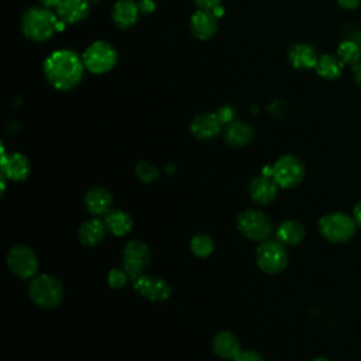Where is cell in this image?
<instances>
[{
    "label": "cell",
    "instance_id": "6da1fadb",
    "mask_svg": "<svg viewBox=\"0 0 361 361\" xmlns=\"http://www.w3.org/2000/svg\"><path fill=\"white\" fill-rule=\"evenodd\" d=\"M85 69L82 58L71 49L55 51L44 62L45 78L58 90L75 87L82 80Z\"/></svg>",
    "mask_w": 361,
    "mask_h": 361
},
{
    "label": "cell",
    "instance_id": "7a4b0ae2",
    "mask_svg": "<svg viewBox=\"0 0 361 361\" xmlns=\"http://www.w3.org/2000/svg\"><path fill=\"white\" fill-rule=\"evenodd\" d=\"M62 21L47 7H32L27 10L21 18V28L25 37L32 41L42 42L49 39L55 31L61 30Z\"/></svg>",
    "mask_w": 361,
    "mask_h": 361
},
{
    "label": "cell",
    "instance_id": "3957f363",
    "mask_svg": "<svg viewBox=\"0 0 361 361\" xmlns=\"http://www.w3.org/2000/svg\"><path fill=\"white\" fill-rule=\"evenodd\" d=\"M30 298L39 307H56L63 299L62 283L52 275H38L30 283Z\"/></svg>",
    "mask_w": 361,
    "mask_h": 361
},
{
    "label": "cell",
    "instance_id": "277c9868",
    "mask_svg": "<svg viewBox=\"0 0 361 361\" xmlns=\"http://www.w3.org/2000/svg\"><path fill=\"white\" fill-rule=\"evenodd\" d=\"M319 231L330 243H345L355 234V220L341 212L329 213L319 219Z\"/></svg>",
    "mask_w": 361,
    "mask_h": 361
},
{
    "label": "cell",
    "instance_id": "5b68a950",
    "mask_svg": "<svg viewBox=\"0 0 361 361\" xmlns=\"http://www.w3.org/2000/svg\"><path fill=\"white\" fill-rule=\"evenodd\" d=\"M82 61L85 68L92 73H106L114 68L117 62V51L106 41H96L85 49Z\"/></svg>",
    "mask_w": 361,
    "mask_h": 361
},
{
    "label": "cell",
    "instance_id": "8992f818",
    "mask_svg": "<svg viewBox=\"0 0 361 361\" xmlns=\"http://www.w3.org/2000/svg\"><path fill=\"white\" fill-rule=\"evenodd\" d=\"M240 233L252 241H265L271 235L272 224L268 216L255 209H247L237 217Z\"/></svg>",
    "mask_w": 361,
    "mask_h": 361
},
{
    "label": "cell",
    "instance_id": "52a82bcc",
    "mask_svg": "<svg viewBox=\"0 0 361 361\" xmlns=\"http://www.w3.org/2000/svg\"><path fill=\"white\" fill-rule=\"evenodd\" d=\"M257 264L267 274H278L288 265V252L281 241L265 240L257 248Z\"/></svg>",
    "mask_w": 361,
    "mask_h": 361
},
{
    "label": "cell",
    "instance_id": "ba28073f",
    "mask_svg": "<svg viewBox=\"0 0 361 361\" xmlns=\"http://www.w3.org/2000/svg\"><path fill=\"white\" fill-rule=\"evenodd\" d=\"M271 176L281 188H295L302 182L305 176V165L299 158L293 155H282L272 165Z\"/></svg>",
    "mask_w": 361,
    "mask_h": 361
},
{
    "label": "cell",
    "instance_id": "9c48e42d",
    "mask_svg": "<svg viewBox=\"0 0 361 361\" xmlns=\"http://www.w3.org/2000/svg\"><path fill=\"white\" fill-rule=\"evenodd\" d=\"M8 269L18 278L27 279L37 274L38 258L35 252L23 244L14 245L7 254Z\"/></svg>",
    "mask_w": 361,
    "mask_h": 361
},
{
    "label": "cell",
    "instance_id": "30bf717a",
    "mask_svg": "<svg viewBox=\"0 0 361 361\" xmlns=\"http://www.w3.org/2000/svg\"><path fill=\"white\" fill-rule=\"evenodd\" d=\"M123 268L131 279H137L142 275L149 262V248L140 240H133L126 244L123 250Z\"/></svg>",
    "mask_w": 361,
    "mask_h": 361
},
{
    "label": "cell",
    "instance_id": "8fae6325",
    "mask_svg": "<svg viewBox=\"0 0 361 361\" xmlns=\"http://www.w3.org/2000/svg\"><path fill=\"white\" fill-rule=\"evenodd\" d=\"M134 289L140 296L151 302H164L171 295L169 283L165 279L152 275H141L137 278Z\"/></svg>",
    "mask_w": 361,
    "mask_h": 361
},
{
    "label": "cell",
    "instance_id": "7c38bea8",
    "mask_svg": "<svg viewBox=\"0 0 361 361\" xmlns=\"http://www.w3.org/2000/svg\"><path fill=\"white\" fill-rule=\"evenodd\" d=\"M221 121L217 113H202L192 120L190 131L197 140H210L220 134Z\"/></svg>",
    "mask_w": 361,
    "mask_h": 361
},
{
    "label": "cell",
    "instance_id": "4fadbf2b",
    "mask_svg": "<svg viewBox=\"0 0 361 361\" xmlns=\"http://www.w3.org/2000/svg\"><path fill=\"white\" fill-rule=\"evenodd\" d=\"M190 30L197 39H210L217 32V17L209 10L199 8L190 17Z\"/></svg>",
    "mask_w": 361,
    "mask_h": 361
},
{
    "label": "cell",
    "instance_id": "5bb4252c",
    "mask_svg": "<svg viewBox=\"0 0 361 361\" xmlns=\"http://www.w3.org/2000/svg\"><path fill=\"white\" fill-rule=\"evenodd\" d=\"M89 0H62L56 7L58 18L65 24H76L87 17Z\"/></svg>",
    "mask_w": 361,
    "mask_h": 361
},
{
    "label": "cell",
    "instance_id": "9a60e30c",
    "mask_svg": "<svg viewBox=\"0 0 361 361\" xmlns=\"http://www.w3.org/2000/svg\"><path fill=\"white\" fill-rule=\"evenodd\" d=\"M86 209L96 214H107L113 206V195L103 186H94L85 193Z\"/></svg>",
    "mask_w": 361,
    "mask_h": 361
},
{
    "label": "cell",
    "instance_id": "2e32d148",
    "mask_svg": "<svg viewBox=\"0 0 361 361\" xmlns=\"http://www.w3.org/2000/svg\"><path fill=\"white\" fill-rule=\"evenodd\" d=\"M138 16H140L138 3L133 0H117L111 10L113 23L123 30L134 25L138 20Z\"/></svg>",
    "mask_w": 361,
    "mask_h": 361
},
{
    "label": "cell",
    "instance_id": "e0dca14e",
    "mask_svg": "<svg viewBox=\"0 0 361 361\" xmlns=\"http://www.w3.org/2000/svg\"><path fill=\"white\" fill-rule=\"evenodd\" d=\"M278 193V185L276 182L267 175H261L252 179L250 183V195L252 200L261 204L271 203Z\"/></svg>",
    "mask_w": 361,
    "mask_h": 361
},
{
    "label": "cell",
    "instance_id": "ac0fdd59",
    "mask_svg": "<svg viewBox=\"0 0 361 361\" xmlns=\"http://www.w3.org/2000/svg\"><path fill=\"white\" fill-rule=\"evenodd\" d=\"M31 172L30 161L23 154H11L3 158V175L11 180H24Z\"/></svg>",
    "mask_w": 361,
    "mask_h": 361
},
{
    "label": "cell",
    "instance_id": "d6986e66",
    "mask_svg": "<svg viewBox=\"0 0 361 361\" xmlns=\"http://www.w3.org/2000/svg\"><path fill=\"white\" fill-rule=\"evenodd\" d=\"M289 62L295 69H312L316 68L317 55L312 45L309 44H295L288 54Z\"/></svg>",
    "mask_w": 361,
    "mask_h": 361
},
{
    "label": "cell",
    "instance_id": "ffe728a7",
    "mask_svg": "<svg viewBox=\"0 0 361 361\" xmlns=\"http://www.w3.org/2000/svg\"><path fill=\"white\" fill-rule=\"evenodd\" d=\"M254 138V128L244 121H231L224 130V140L231 147H245Z\"/></svg>",
    "mask_w": 361,
    "mask_h": 361
},
{
    "label": "cell",
    "instance_id": "44dd1931",
    "mask_svg": "<svg viewBox=\"0 0 361 361\" xmlns=\"http://www.w3.org/2000/svg\"><path fill=\"white\" fill-rule=\"evenodd\" d=\"M212 348L220 358H234L240 353V340L231 331H219L212 340Z\"/></svg>",
    "mask_w": 361,
    "mask_h": 361
},
{
    "label": "cell",
    "instance_id": "7402d4cb",
    "mask_svg": "<svg viewBox=\"0 0 361 361\" xmlns=\"http://www.w3.org/2000/svg\"><path fill=\"white\" fill-rule=\"evenodd\" d=\"M104 234H106V226L103 221L97 219L86 220L85 223H82L78 231V237L80 243L87 247H94L100 244L104 238Z\"/></svg>",
    "mask_w": 361,
    "mask_h": 361
},
{
    "label": "cell",
    "instance_id": "603a6c76",
    "mask_svg": "<svg viewBox=\"0 0 361 361\" xmlns=\"http://www.w3.org/2000/svg\"><path fill=\"white\" fill-rule=\"evenodd\" d=\"M103 223L106 226V230L117 237L126 235L133 227V220H131L130 214L127 212L118 210V209H111L106 214Z\"/></svg>",
    "mask_w": 361,
    "mask_h": 361
},
{
    "label": "cell",
    "instance_id": "cb8c5ba5",
    "mask_svg": "<svg viewBox=\"0 0 361 361\" xmlns=\"http://www.w3.org/2000/svg\"><path fill=\"white\" fill-rule=\"evenodd\" d=\"M306 234L305 226L295 219L285 220L283 223L279 224L276 230V237L278 241H281L285 245H296L299 244Z\"/></svg>",
    "mask_w": 361,
    "mask_h": 361
},
{
    "label": "cell",
    "instance_id": "d4e9b609",
    "mask_svg": "<svg viewBox=\"0 0 361 361\" xmlns=\"http://www.w3.org/2000/svg\"><path fill=\"white\" fill-rule=\"evenodd\" d=\"M343 63L338 56L326 54L319 56L314 69L324 79H337L343 72Z\"/></svg>",
    "mask_w": 361,
    "mask_h": 361
},
{
    "label": "cell",
    "instance_id": "484cf974",
    "mask_svg": "<svg viewBox=\"0 0 361 361\" xmlns=\"http://www.w3.org/2000/svg\"><path fill=\"white\" fill-rule=\"evenodd\" d=\"M190 250L199 258H207L214 251V240L204 233L195 235L190 240Z\"/></svg>",
    "mask_w": 361,
    "mask_h": 361
},
{
    "label": "cell",
    "instance_id": "4316f807",
    "mask_svg": "<svg viewBox=\"0 0 361 361\" xmlns=\"http://www.w3.org/2000/svg\"><path fill=\"white\" fill-rule=\"evenodd\" d=\"M337 55L338 58L344 62V63H357L360 61V56H361V49L360 47L353 42V41H343L340 45H338V49H337Z\"/></svg>",
    "mask_w": 361,
    "mask_h": 361
},
{
    "label": "cell",
    "instance_id": "83f0119b",
    "mask_svg": "<svg viewBox=\"0 0 361 361\" xmlns=\"http://www.w3.org/2000/svg\"><path fill=\"white\" fill-rule=\"evenodd\" d=\"M135 173L140 178V180L145 183L152 182L158 178V169L151 162H147V161H141L135 165Z\"/></svg>",
    "mask_w": 361,
    "mask_h": 361
},
{
    "label": "cell",
    "instance_id": "f1b7e54d",
    "mask_svg": "<svg viewBox=\"0 0 361 361\" xmlns=\"http://www.w3.org/2000/svg\"><path fill=\"white\" fill-rule=\"evenodd\" d=\"M128 278H130V276H128V274L124 271V268H123V269L114 268V269H111V271L109 272L107 282H109L110 288H113V289H121V288L127 283Z\"/></svg>",
    "mask_w": 361,
    "mask_h": 361
},
{
    "label": "cell",
    "instance_id": "f546056e",
    "mask_svg": "<svg viewBox=\"0 0 361 361\" xmlns=\"http://www.w3.org/2000/svg\"><path fill=\"white\" fill-rule=\"evenodd\" d=\"M233 361H264V360L257 351L245 350V351H240L238 355L233 358Z\"/></svg>",
    "mask_w": 361,
    "mask_h": 361
},
{
    "label": "cell",
    "instance_id": "4dcf8cb0",
    "mask_svg": "<svg viewBox=\"0 0 361 361\" xmlns=\"http://www.w3.org/2000/svg\"><path fill=\"white\" fill-rule=\"evenodd\" d=\"M223 0H195V4L200 8V10H209L213 11L216 7L221 6Z\"/></svg>",
    "mask_w": 361,
    "mask_h": 361
},
{
    "label": "cell",
    "instance_id": "1f68e13d",
    "mask_svg": "<svg viewBox=\"0 0 361 361\" xmlns=\"http://www.w3.org/2000/svg\"><path fill=\"white\" fill-rule=\"evenodd\" d=\"M220 121L224 124V123H231L233 121V117H234V110L230 107V106H226V107H221L217 113Z\"/></svg>",
    "mask_w": 361,
    "mask_h": 361
},
{
    "label": "cell",
    "instance_id": "d6a6232c",
    "mask_svg": "<svg viewBox=\"0 0 361 361\" xmlns=\"http://www.w3.org/2000/svg\"><path fill=\"white\" fill-rule=\"evenodd\" d=\"M138 8H140V13H142V14H151L155 10V1L154 0H140Z\"/></svg>",
    "mask_w": 361,
    "mask_h": 361
},
{
    "label": "cell",
    "instance_id": "836d02e7",
    "mask_svg": "<svg viewBox=\"0 0 361 361\" xmlns=\"http://www.w3.org/2000/svg\"><path fill=\"white\" fill-rule=\"evenodd\" d=\"M338 6L345 10H354L361 4V0H337Z\"/></svg>",
    "mask_w": 361,
    "mask_h": 361
},
{
    "label": "cell",
    "instance_id": "e575fe53",
    "mask_svg": "<svg viewBox=\"0 0 361 361\" xmlns=\"http://www.w3.org/2000/svg\"><path fill=\"white\" fill-rule=\"evenodd\" d=\"M353 217L355 220V224L361 227V202H358L353 210Z\"/></svg>",
    "mask_w": 361,
    "mask_h": 361
},
{
    "label": "cell",
    "instance_id": "d590c367",
    "mask_svg": "<svg viewBox=\"0 0 361 361\" xmlns=\"http://www.w3.org/2000/svg\"><path fill=\"white\" fill-rule=\"evenodd\" d=\"M353 73H354L357 83L361 86V61H358L357 63L353 65Z\"/></svg>",
    "mask_w": 361,
    "mask_h": 361
},
{
    "label": "cell",
    "instance_id": "8d00e7d4",
    "mask_svg": "<svg viewBox=\"0 0 361 361\" xmlns=\"http://www.w3.org/2000/svg\"><path fill=\"white\" fill-rule=\"evenodd\" d=\"M61 1H62V0H39V3L42 4V7H47V8L58 7Z\"/></svg>",
    "mask_w": 361,
    "mask_h": 361
},
{
    "label": "cell",
    "instance_id": "74e56055",
    "mask_svg": "<svg viewBox=\"0 0 361 361\" xmlns=\"http://www.w3.org/2000/svg\"><path fill=\"white\" fill-rule=\"evenodd\" d=\"M313 361H329L327 358H314Z\"/></svg>",
    "mask_w": 361,
    "mask_h": 361
}]
</instances>
